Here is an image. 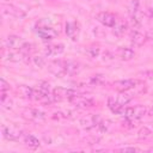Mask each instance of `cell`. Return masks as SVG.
<instances>
[{"label":"cell","mask_w":153,"mask_h":153,"mask_svg":"<svg viewBox=\"0 0 153 153\" xmlns=\"http://www.w3.org/2000/svg\"><path fill=\"white\" fill-rule=\"evenodd\" d=\"M147 112H148V109H147L146 105L137 104V105H134V106L124 108L123 116H124V118H128V120H131V121H136V120H140L143 116H146Z\"/></svg>","instance_id":"obj_1"},{"label":"cell","mask_w":153,"mask_h":153,"mask_svg":"<svg viewBox=\"0 0 153 153\" xmlns=\"http://www.w3.org/2000/svg\"><path fill=\"white\" fill-rule=\"evenodd\" d=\"M142 84H143V81L140 79H122V80H117V81L112 82V87L118 92H123V91L134 90L135 87H137Z\"/></svg>","instance_id":"obj_2"},{"label":"cell","mask_w":153,"mask_h":153,"mask_svg":"<svg viewBox=\"0 0 153 153\" xmlns=\"http://www.w3.org/2000/svg\"><path fill=\"white\" fill-rule=\"evenodd\" d=\"M24 44H25V41L22 37L16 36V35H10V36L5 37L2 41L4 48L10 49V50H18L19 51Z\"/></svg>","instance_id":"obj_3"},{"label":"cell","mask_w":153,"mask_h":153,"mask_svg":"<svg viewBox=\"0 0 153 153\" xmlns=\"http://www.w3.org/2000/svg\"><path fill=\"white\" fill-rule=\"evenodd\" d=\"M23 117L27 121H31V122H35V123H39V122H43L45 120V114L38 109H35V108H26L23 110L22 112Z\"/></svg>","instance_id":"obj_4"},{"label":"cell","mask_w":153,"mask_h":153,"mask_svg":"<svg viewBox=\"0 0 153 153\" xmlns=\"http://www.w3.org/2000/svg\"><path fill=\"white\" fill-rule=\"evenodd\" d=\"M48 71L51 74H54L55 76H59V78L67 75L65 60H54V61H50L48 63Z\"/></svg>","instance_id":"obj_5"},{"label":"cell","mask_w":153,"mask_h":153,"mask_svg":"<svg viewBox=\"0 0 153 153\" xmlns=\"http://www.w3.org/2000/svg\"><path fill=\"white\" fill-rule=\"evenodd\" d=\"M69 102L80 109H90V108H93L96 105V100L93 98L86 97V96H80V94L74 96L73 98L69 99Z\"/></svg>","instance_id":"obj_6"},{"label":"cell","mask_w":153,"mask_h":153,"mask_svg":"<svg viewBox=\"0 0 153 153\" xmlns=\"http://www.w3.org/2000/svg\"><path fill=\"white\" fill-rule=\"evenodd\" d=\"M103 121V118H102V116L100 115H86V116H84V117H81L80 118V126L84 128V129H86V130H90V129H92L93 127H96L98 123H100Z\"/></svg>","instance_id":"obj_7"},{"label":"cell","mask_w":153,"mask_h":153,"mask_svg":"<svg viewBox=\"0 0 153 153\" xmlns=\"http://www.w3.org/2000/svg\"><path fill=\"white\" fill-rule=\"evenodd\" d=\"M96 19L103 24L104 26L106 27H114V25L116 24L117 22V18L114 13L111 12H108V11H103V12H99L97 16H96Z\"/></svg>","instance_id":"obj_8"},{"label":"cell","mask_w":153,"mask_h":153,"mask_svg":"<svg viewBox=\"0 0 153 153\" xmlns=\"http://www.w3.org/2000/svg\"><path fill=\"white\" fill-rule=\"evenodd\" d=\"M65 32L72 41H78L80 35V25L75 20H69L65 25Z\"/></svg>","instance_id":"obj_9"},{"label":"cell","mask_w":153,"mask_h":153,"mask_svg":"<svg viewBox=\"0 0 153 153\" xmlns=\"http://www.w3.org/2000/svg\"><path fill=\"white\" fill-rule=\"evenodd\" d=\"M37 35L42 41H51L57 37V31L53 29L51 26L47 25H39L37 27Z\"/></svg>","instance_id":"obj_10"},{"label":"cell","mask_w":153,"mask_h":153,"mask_svg":"<svg viewBox=\"0 0 153 153\" xmlns=\"http://www.w3.org/2000/svg\"><path fill=\"white\" fill-rule=\"evenodd\" d=\"M53 94L56 97L57 100H61V99H71L73 98L74 96L78 94L76 90L74 88H66V87H55L53 90Z\"/></svg>","instance_id":"obj_11"},{"label":"cell","mask_w":153,"mask_h":153,"mask_svg":"<svg viewBox=\"0 0 153 153\" xmlns=\"http://www.w3.org/2000/svg\"><path fill=\"white\" fill-rule=\"evenodd\" d=\"M1 133H2V136L8 141H18L22 136V131L18 128L7 127L5 124H2L1 127Z\"/></svg>","instance_id":"obj_12"},{"label":"cell","mask_w":153,"mask_h":153,"mask_svg":"<svg viewBox=\"0 0 153 153\" xmlns=\"http://www.w3.org/2000/svg\"><path fill=\"white\" fill-rule=\"evenodd\" d=\"M115 55L122 60V61H130L134 59L135 56V51L131 48H127V47H118L115 51Z\"/></svg>","instance_id":"obj_13"},{"label":"cell","mask_w":153,"mask_h":153,"mask_svg":"<svg viewBox=\"0 0 153 153\" xmlns=\"http://www.w3.org/2000/svg\"><path fill=\"white\" fill-rule=\"evenodd\" d=\"M65 50V45L59 43V44H48L44 47L43 53L45 56H59L63 53Z\"/></svg>","instance_id":"obj_14"},{"label":"cell","mask_w":153,"mask_h":153,"mask_svg":"<svg viewBox=\"0 0 153 153\" xmlns=\"http://www.w3.org/2000/svg\"><path fill=\"white\" fill-rule=\"evenodd\" d=\"M129 37H130L131 44H133V45H136V47L142 45V44L146 42V39H147V36L143 35L142 32H140V31L136 30V29H133V30L130 31Z\"/></svg>","instance_id":"obj_15"},{"label":"cell","mask_w":153,"mask_h":153,"mask_svg":"<svg viewBox=\"0 0 153 153\" xmlns=\"http://www.w3.org/2000/svg\"><path fill=\"white\" fill-rule=\"evenodd\" d=\"M25 56L19 51V54L17 53V50H10V49H5L2 51V59L5 61H10V62H18L20 60H23Z\"/></svg>","instance_id":"obj_16"},{"label":"cell","mask_w":153,"mask_h":153,"mask_svg":"<svg viewBox=\"0 0 153 153\" xmlns=\"http://www.w3.org/2000/svg\"><path fill=\"white\" fill-rule=\"evenodd\" d=\"M108 108L111 110V112H114L116 115H121L124 111V105L118 103L116 97H109V99H108Z\"/></svg>","instance_id":"obj_17"},{"label":"cell","mask_w":153,"mask_h":153,"mask_svg":"<svg viewBox=\"0 0 153 153\" xmlns=\"http://www.w3.org/2000/svg\"><path fill=\"white\" fill-rule=\"evenodd\" d=\"M2 8H4L2 12L8 14V16H12V17H16V18H24L25 17V13L22 10H19L16 6H13V5H6Z\"/></svg>","instance_id":"obj_18"},{"label":"cell","mask_w":153,"mask_h":153,"mask_svg":"<svg viewBox=\"0 0 153 153\" xmlns=\"http://www.w3.org/2000/svg\"><path fill=\"white\" fill-rule=\"evenodd\" d=\"M17 92L20 94V97H23L25 99L33 100V94H35V88L33 87H29L26 85H20V86H18Z\"/></svg>","instance_id":"obj_19"},{"label":"cell","mask_w":153,"mask_h":153,"mask_svg":"<svg viewBox=\"0 0 153 153\" xmlns=\"http://www.w3.org/2000/svg\"><path fill=\"white\" fill-rule=\"evenodd\" d=\"M66 62V71H67V75H74L76 73H79V71L81 69L80 63L76 61H72V60H65Z\"/></svg>","instance_id":"obj_20"},{"label":"cell","mask_w":153,"mask_h":153,"mask_svg":"<svg viewBox=\"0 0 153 153\" xmlns=\"http://www.w3.org/2000/svg\"><path fill=\"white\" fill-rule=\"evenodd\" d=\"M24 142H25V145L27 146V147H30V148H38L39 146H41V142H39V140L35 136V135H32V134H25L24 135Z\"/></svg>","instance_id":"obj_21"},{"label":"cell","mask_w":153,"mask_h":153,"mask_svg":"<svg viewBox=\"0 0 153 153\" xmlns=\"http://www.w3.org/2000/svg\"><path fill=\"white\" fill-rule=\"evenodd\" d=\"M85 54H86L91 60H94V59H97V57L100 55V48H99V45H97V44H91V45L86 47Z\"/></svg>","instance_id":"obj_22"},{"label":"cell","mask_w":153,"mask_h":153,"mask_svg":"<svg viewBox=\"0 0 153 153\" xmlns=\"http://www.w3.org/2000/svg\"><path fill=\"white\" fill-rule=\"evenodd\" d=\"M139 10H140V1L139 0H131L128 5V12H129L130 18H139L137 17Z\"/></svg>","instance_id":"obj_23"},{"label":"cell","mask_w":153,"mask_h":153,"mask_svg":"<svg viewBox=\"0 0 153 153\" xmlns=\"http://www.w3.org/2000/svg\"><path fill=\"white\" fill-rule=\"evenodd\" d=\"M128 29V24L124 20H117L116 24L114 25V32L118 36H122Z\"/></svg>","instance_id":"obj_24"},{"label":"cell","mask_w":153,"mask_h":153,"mask_svg":"<svg viewBox=\"0 0 153 153\" xmlns=\"http://www.w3.org/2000/svg\"><path fill=\"white\" fill-rule=\"evenodd\" d=\"M151 136H152V130L148 127H146V126L140 128V130L137 131V139L141 140V141H145V140L149 139Z\"/></svg>","instance_id":"obj_25"},{"label":"cell","mask_w":153,"mask_h":153,"mask_svg":"<svg viewBox=\"0 0 153 153\" xmlns=\"http://www.w3.org/2000/svg\"><path fill=\"white\" fill-rule=\"evenodd\" d=\"M87 82L91 85V86H98V85H102L104 82V76L102 74H96V75H92L87 79Z\"/></svg>","instance_id":"obj_26"},{"label":"cell","mask_w":153,"mask_h":153,"mask_svg":"<svg viewBox=\"0 0 153 153\" xmlns=\"http://www.w3.org/2000/svg\"><path fill=\"white\" fill-rule=\"evenodd\" d=\"M32 62H33V65L37 66V67H43V66L47 63L45 60H44V57H42V56H33V57H32Z\"/></svg>","instance_id":"obj_27"},{"label":"cell","mask_w":153,"mask_h":153,"mask_svg":"<svg viewBox=\"0 0 153 153\" xmlns=\"http://www.w3.org/2000/svg\"><path fill=\"white\" fill-rule=\"evenodd\" d=\"M10 90V82H7L4 78L0 79V91H8Z\"/></svg>","instance_id":"obj_28"},{"label":"cell","mask_w":153,"mask_h":153,"mask_svg":"<svg viewBox=\"0 0 153 153\" xmlns=\"http://www.w3.org/2000/svg\"><path fill=\"white\" fill-rule=\"evenodd\" d=\"M117 151L120 152H141V148L139 147H122V148H118Z\"/></svg>","instance_id":"obj_29"},{"label":"cell","mask_w":153,"mask_h":153,"mask_svg":"<svg viewBox=\"0 0 153 153\" xmlns=\"http://www.w3.org/2000/svg\"><path fill=\"white\" fill-rule=\"evenodd\" d=\"M140 75H143L147 79H153V71H145V72L140 73Z\"/></svg>","instance_id":"obj_30"},{"label":"cell","mask_w":153,"mask_h":153,"mask_svg":"<svg viewBox=\"0 0 153 153\" xmlns=\"http://www.w3.org/2000/svg\"><path fill=\"white\" fill-rule=\"evenodd\" d=\"M146 36H147V38H151V39H153V29H152V30H149V31L146 33Z\"/></svg>","instance_id":"obj_31"},{"label":"cell","mask_w":153,"mask_h":153,"mask_svg":"<svg viewBox=\"0 0 153 153\" xmlns=\"http://www.w3.org/2000/svg\"><path fill=\"white\" fill-rule=\"evenodd\" d=\"M148 151H149V152H153V147H151V148H149Z\"/></svg>","instance_id":"obj_32"}]
</instances>
